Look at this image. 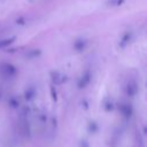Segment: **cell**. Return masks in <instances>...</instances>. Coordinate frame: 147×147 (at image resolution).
<instances>
[]
</instances>
